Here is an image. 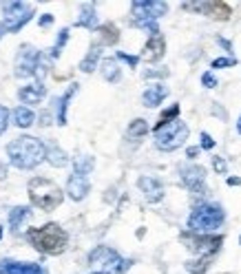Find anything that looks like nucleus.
Wrapping results in <instances>:
<instances>
[{
  "instance_id": "17",
  "label": "nucleus",
  "mask_w": 241,
  "mask_h": 274,
  "mask_svg": "<svg viewBox=\"0 0 241 274\" xmlns=\"http://www.w3.org/2000/svg\"><path fill=\"white\" fill-rule=\"evenodd\" d=\"M78 86H80V84L73 82L71 86L67 88V93H64V95H60L58 100H54V104H55V122H58L60 126H64V124H67V109H69V102H71V97L78 93Z\"/></svg>"
},
{
  "instance_id": "1",
  "label": "nucleus",
  "mask_w": 241,
  "mask_h": 274,
  "mask_svg": "<svg viewBox=\"0 0 241 274\" xmlns=\"http://www.w3.org/2000/svg\"><path fill=\"white\" fill-rule=\"evenodd\" d=\"M7 155H9L11 166L20 170H31L47 159V144L31 135H23L7 144Z\"/></svg>"
},
{
  "instance_id": "40",
  "label": "nucleus",
  "mask_w": 241,
  "mask_h": 274,
  "mask_svg": "<svg viewBox=\"0 0 241 274\" xmlns=\"http://www.w3.org/2000/svg\"><path fill=\"white\" fill-rule=\"evenodd\" d=\"M168 75V69H161V71H146L144 78H166Z\"/></svg>"
},
{
  "instance_id": "6",
  "label": "nucleus",
  "mask_w": 241,
  "mask_h": 274,
  "mask_svg": "<svg viewBox=\"0 0 241 274\" xmlns=\"http://www.w3.org/2000/svg\"><path fill=\"white\" fill-rule=\"evenodd\" d=\"M89 263L95 265V272L104 274H124L131 268L129 259H122L115 250H111L108 246H98L89 254Z\"/></svg>"
},
{
  "instance_id": "32",
  "label": "nucleus",
  "mask_w": 241,
  "mask_h": 274,
  "mask_svg": "<svg viewBox=\"0 0 241 274\" xmlns=\"http://www.w3.org/2000/svg\"><path fill=\"white\" fill-rule=\"evenodd\" d=\"M67 40H69V29H60L58 40H55V44H54V49H51L49 55H51V57H60V53H62L64 44H67Z\"/></svg>"
},
{
  "instance_id": "39",
  "label": "nucleus",
  "mask_w": 241,
  "mask_h": 274,
  "mask_svg": "<svg viewBox=\"0 0 241 274\" xmlns=\"http://www.w3.org/2000/svg\"><path fill=\"white\" fill-rule=\"evenodd\" d=\"M201 84H204L206 88H214V86H217V78H214L210 71H206V73L201 75Z\"/></svg>"
},
{
  "instance_id": "18",
  "label": "nucleus",
  "mask_w": 241,
  "mask_h": 274,
  "mask_svg": "<svg viewBox=\"0 0 241 274\" xmlns=\"http://www.w3.org/2000/svg\"><path fill=\"white\" fill-rule=\"evenodd\" d=\"M78 27H84V29H100L98 22V13H95V4L84 2L80 9V20H78Z\"/></svg>"
},
{
  "instance_id": "30",
  "label": "nucleus",
  "mask_w": 241,
  "mask_h": 274,
  "mask_svg": "<svg viewBox=\"0 0 241 274\" xmlns=\"http://www.w3.org/2000/svg\"><path fill=\"white\" fill-rule=\"evenodd\" d=\"M175 119H179V104H173L170 109H166L164 113L160 115V122L155 124V128H161V126H166V124H170V122H175ZM153 128V131H155Z\"/></svg>"
},
{
  "instance_id": "7",
  "label": "nucleus",
  "mask_w": 241,
  "mask_h": 274,
  "mask_svg": "<svg viewBox=\"0 0 241 274\" xmlns=\"http://www.w3.org/2000/svg\"><path fill=\"white\" fill-rule=\"evenodd\" d=\"M155 146L160 150H166V153H170V150H177L179 146L186 144L188 139V126L182 122V119H175V122L166 124V126L161 128H155Z\"/></svg>"
},
{
  "instance_id": "10",
  "label": "nucleus",
  "mask_w": 241,
  "mask_h": 274,
  "mask_svg": "<svg viewBox=\"0 0 241 274\" xmlns=\"http://www.w3.org/2000/svg\"><path fill=\"white\" fill-rule=\"evenodd\" d=\"M179 177H182V184L186 186L190 192L206 194V170H204V166H197V164L182 166L179 168Z\"/></svg>"
},
{
  "instance_id": "46",
  "label": "nucleus",
  "mask_w": 241,
  "mask_h": 274,
  "mask_svg": "<svg viewBox=\"0 0 241 274\" xmlns=\"http://www.w3.org/2000/svg\"><path fill=\"white\" fill-rule=\"evenodd\" d=\"M237 133H239V135H241V117L237 119Z\"/></svg>"
},
{
  "instance_id": "43",
  "label": "nucleus",
  "mask_w": 241,
  "mask_h": 274,
  "mask_svg": "<svg viewBox=\"0 0 241 274\" xmlns=\"http://www.w3.org/2000/svg\"><path fill=\"white\" fill-rule=\"evenodd\" d=\"M228 186H241V177H228Z\"/></svg>"
},
{
  "instance_id": "8",
  "label": "nucleus",
  "mask_w": 241,
  "mask_h": 274,
  "mask_svg": "<svg viewBox=\"0 0 241 274\" xmlns=\"http://www.w3.org/2000/svg\"><path fill=\"white\" fill-rule=\"evenodd\" d=\"M40 57H42V51L33 49L31 44L20 47V53H18V57H16V75H18V78H29V75H36Z\"/></svg>"
},
{
  "instance_id": "19",
  "label": "nucleus",
  "mask_w": 241,
  "mask_h": 274,
  "mask_svg": "<svg viewBox=\"0 0 241 274\" xmlns=\"http://www.w3.org/2000/svg\"><path fill=\"white\" fill-rule=\"evenodd\" d=\"M100 57H102V44H93L91 51L84 55V60L80 62V71L82 73H93V71L98 69Z\"/></svg>"
},
{
  "instance_id": "14",
  "label": "nucleus",
  "mask_w": 241,
  "mask_h": 274,
  "mask_svg": "<svg viewBox=\"0 0 241 274\" xmlns=\"http://www.w3.org/2000/svg\"><path fill=\"white\" fill-rule=\"evenodd\" d=\"M2 274H47V270L40 263H16V261H2L0 263Z\"/></svg>"
},
{
  "instance_id": "25",
  "label": "nucleus",
  "mask_w": 241,
  "mask_h": 274,
  "mask_svg": "<svg viewBox=\"0 0 241 274\" xmlns=\"http://www.w3.org/2000/svg\"><path fill=\"white\" fill-rule=\"evenodd\" d=\"M146 133H148V122L142 117L133 119V122L129 124V128H126V135H129L131 139H142Z\"/></svg>"
},
{
  "instance_id": "12",
  "label": "nucleus",
  "mask_w": 241,
  "mask_h": 274,
  "mask_svg": "<svg viewBox=\"0 0 241 274\" xmlns=\"http://www.w3.org/2000/svg\"><path fill=\"white\" fill-rule=\"evenodd\" d=\"M91 184H89V177L80 175V172H73L67 181V194L73 199V201H82V199L89 194Z\"/></svg>"
},
{
  "instance_id": "20",
  "label": "nucleus",
  "mask_w": 241,
  "mask_h": 274,
  "mask_svg": "<svg viewBox=\"0 0 241 274\" xmlns=\"http://www.w3.org/2000/svg\"><path fill=\"white\" fill-rule=\"evenodd\" d=\"M100 71H102V78L111 84L120 82V78H122V69H120V64H117V60H113V57H107V60L102 62V66H100Z\"/></svg>"
},
{
  "instance_id": "2",
  "label": "nucleus",
  "mask_w": 241,
  "mask_h": 274,
  "mask_svg": "<svg viewBox=\"0 0 241 274\" xmlns=\"http://www.w3.org/2000/svg\"><path fill=\"white\" fill-rule=\"evenodd\" d=\"M27 241L42 254H62L67 250L69 234L58 223H47L42 228H31L27 232Z\"/></svg>"
},
{
  "instance_id": "49",
  "label": "nucleus",
  "mask_w": 241,
  "mask_h": 274,
  "mask_svg": "<svg viewBox=\"0 0 241 274\" xmlns=\"http://www.w3.org/2000/svg\"><path fill=\"white\" fill-rule=\"evenodd\" d=\"M239 241H241V239H239Z\"/></svg>"
},
{
  "instance_id": "45",
  "label": "nucleus",
  "mask_w": 241,
  "mask_h": 274,
  "mask_svg": "<svg viewBox=\"0 0 241 274\" xmlns=\"http://www.w3.org/2000/svg\"><path fill=\"white\" fill-rule=\"evenodd\" d=\"M7 33V27H5V22H0V38Z\"/></svg>"
},
{
  "instance_id": "38",
  "label": "nucleus",
  "mask_w": 241,
  "mask_h": 274,
  "mask_svg": "<svg viewBox=\"0 0 241 274\" xmlns=\"http://www.w3.org/2000/svg\"><path fill=\"white\" fill-rule=\"evenodd\" d=\"M199 139H201V144H199L201 150H213V148H214V139L208 135V133H201Z\"/></svg>"
},
{
  "instance_id": "15",
  "label": "nucleus",
  "mask_w": 241,
  "mask_h": 274,
  "mask_svg": "<svg viewBox=\"0 0 241 274\" xmlns=\"http://www.w3.org/2000/svg\"><path fill=\"white\" fill-rule=\"evenodd\" d=\"M166 95H168V86L161 82H155L142 93V102L146 109H155V106H160L161 102H164Z\"/></svg>"
},
{
  "instance_id": "16",
  "label": "nucleus",
  "mask_w": 241,
  "mask_h": 274,
  "mask_svg": "<svg viewBox=\"0 0 241 274\" xmlns=\"http://www.w3.org/2000/svg\"><path fill=\"white\" fill-rule=\"evenodd\" d=\"M18 97L23 104H40L47 97V86L42 82L38 84H29V86H23L18 91Z\"/></svg>"
},
{
  "instance_id": "28",
  "label": "nucleus",
  "mask_w": 241,
  "mask_h": 274,
  "mask_svg": "<svg viewBox=\"0 0 241 274\" xmlns=\"http://www.w3.org/2000/svg\"><path fill=\"white\" fill-rule=\"evenodd\" d=\"M95 166V159L89 157V155H80V157L73 159V170L80 172V175H89Z\"/></svg>"
},
{
  "instance_id": "9",
  "label": "nucleus",
  "mask_w": 241,
  "mask_h": 274,
  "mask_svg": "<svg viewBox=\"0 0 241 274\" xmlns=\"http://www.w3.org/2000/svg\"><path fill=\"white\" fill-rule=\"evenodd\" d=\"M192 234L190 232L182 234V239L188 243V250L195 252V254L210 256V254H214V252L221 247V237H210V234H197V237H192Z\"/></svg>"
},
{
  "instance_id": "48",
  "label": "nucleus",
  "mask_w": 241,
  "mask_h": 274,
  "mask_svg": "<svg viewBox=\"0 0 241 274\" xmlns=\"http://www.w3.org/2000/svg\"><path fill=\"white\" fill-rule=\"evenodd\" d=\"M91 274H104V272H91Z\"/></svg>"
},
{
  "instance_id": "23",
  "label": "nucleus",
  "mask_w": 241,
  "mask_h": 274,
  "mask_svg": "<svg viewBox=\"0 0 241 274\" xmlns=\"http://www.w3.org/2000/svg\"><path fill=\"white\" fill-rule=\"evenodd\" d=\"M11 115H14V124L18 128H29L36 122V113H33L31 109H27V106H18Z\"/></svg>"
},
{
  "instance_id": "34",
  "label": "nucleus",
  "mask_w": 241,
  "mask_h": 274,
  "mask_svg": "<svg viewBox=\"0 0 241 274\" xmlns=\"http://www.w3.org/2000/svg\"><path fill=\"white\" fill-rule=\"evenodd\" d=\"M117 60L126 62L131 69H135V66L139 64V55H129V53H124V51H117Z\"/></svg>"
},
{
  "instance_id": "4",
  "label": "nucleus",
  "mask_w": 241,
  "mask_h": 274,
  "mask_svg": "<svg viewBox=\"0 0 241 274\" xmlns=\"http://www.w3.org/2000/svg\"><path fill=\"white\" fill-rule=\"evenodd\" d=\"M226 221V212L219 203H201L188 217V228L195 234H208L221 228Z\"/></svg>"
},
{
  "instance_id": "29",
  "label": "nucleus",
  "mask_w": 241,
  "mask_h": 274,
  "mask_svg": "<svg viewBox=\"0 0 241 274\" xmlns=\"http://www.w3.org/2000/svg\"><path fill=\"white\" fill-rule=\"evenodd\" d=\"M5 7V20H9V18H18V16H23V13H27L31 7H27L25 2H5L2 4Z\"/></svg>"
},
{
  "instance_id": "44",
  "label": "nucleus",
  "mask_w": 241,
  "mask_h": 274,
  "mask_svg": "<svg viewBox=\"0 0 241 274\" xmlns=\"http://www.w3.org/2000/svg\"><path fill=\"white\" fill-rule=\"evenodd\" d=\"M5 175H7V168L0 164V179H5Z\"/></svg>"
},
{
  "instance_id": "47",
  "label": "nucleus",
  "mask_w": 241,
  "mask_h": 274,
  "mask_svg": "<svg viewBox=\"0 0 241 274\" xmlns=\"http://www.w3.org/2000/svg\"><path fill=\"white\" fill-rule=\"evenodd\" d=\"M2 234H5V230H2V225H0V241H2Z\"/></svg>"
},
{
  "instance_id": "21",
  "label": "nucleus",
  "mask_w": 241,
  "mask_h": 274,
  "mask_svg": "<svg viewBox=\"0 0 241 274\" xmlns=\"http://www.w3.org/2000/svg\"><path fill=\"white\" fill-rule=\"evenodd\" d=\"M47 162H49L54 168H64L69 164V155L64 153L60 146L49 144L47 146Z\"/></svg>"
},
{
  "instance_id": "26",
  "label": "nucleus",
  "mask_w": 241,
  "mask_h": 274,
  "mask_svg": "<svg viewBox=\"0 0 241 274\" xmlns=\"http://www.w3.org/2000/svg\"><path fill=\"white\" fill-rule=\"evenodd\" d=\"M33 18V9H29L27 13H23V16H18V18H9V20H2L5 22V27H7V31H11V33H16V31H20L25 25H27L29 20Z\"/></svg>"
},
{
  "instance_id": "11",
  "label": "nucleus",
  "mask_w": 241,
  "mask_h": 274,
  "mask_svg": "<svg viewBox=\"0 0 241 274\" xmlns=\"http://www.w3.org/2000/svg\"><path fill=\"white\" fill-rule=\"evenodd\" d=\"M137 188L144 192V197H146L148 203H157L164 199V186H161V181L157 179V177L153 175H144L137 179Z\"/></svg>"
},
{
  "instance_id": "3",
  "label": "nucleus",
  "mask_w": 241,
  "mask_h": 274,
  "mask_svg": "<svg viewBox=\"0 0 241 274\" xmlns=\"http://www.w3.org/2000/svg\"><path fill=\"white\" fill-rule=\"evenodd\" d=\"M29 199L38 210H55L62 203L64 192L58 188V184H54L47 177H33L29 181Z\"/></svg>"
},
{
  "instance_id": "13",
  "label": "nucleus",
  "mask_w": 241,
  "mask_h": 274,
  "mask_svg": "<svg viewBox=\"0 0 241 274\" xmlns=\"http://www.w3.org/2000/svg\"><path fill=\"white\" fill-rule=\"evenodd\" d=\"M164 53H166V40L161 33H157V35L148 38V42L144 44V51L139 57H144L146 62H157L164 57Z\"/></svg>"
},
{
  "instance_id": "5",
  "label": "nucleus",
  "mask_w": 241,
  "mask_h": 274,
  "mask_svg": "<svg viewBox=\"0 0 241 274\" xmlns=\"http://www.w3.org/2000/svg\"><path fill=\"white\" fill-rule=\"evenodd\" d=\"M166 11H168V4L161 2V0H135L133 7H131L133 25L139 27V29L151 31V35L160 33L157 20H160L161 16H166Z\"/></svg>"
},
{
  "instance_id": "22",
  "label": "nucleus",
  "mask_w": 241,
  "mask_h": 274,
  "mask_svg": "<svg viewBox=\"0 0 241 274\" xmlns=\"http://www.w3.org/2000/svg\"><path fill=\"white\" fill-rule=\"evenodd\" d=\"M204 11L208 13L210 18H217V20H228V18L232 16L230 7H228V2H204Z\"/></svg>"
},
{
  "instance_id": "36",
  "label": "nucleus",
  "mask_w": 241,
  "mask_h": 274,
  "mask_svg": "<svg viewBox=\"0 0 241 274\" xmlns=\"http://www.w3.org/2000/svg\"><path fill=\"white\" fill-rule=\"evenodd\" d=\"M213 168H214V172H219V175H226V172H228L226 159H223V157H213Z\"/></svg>"
},
{
  "instance_id": "37",
  "label": "nucleus",
  "mask_w": 241,
  "mask_h": 274,
  "mask_svg": "<svg viewBox=\"0 0 241 274\" xmlns=\"http://www.w3.org/2000/svg\"><path fill=\"white\" fill-rule=\"evenodd\" d=\"M51 122H55V115L51 113V110H42V113L38 115V124H40V126H49Z\"/></svg>"
},
{
  "instance_id": "31",
  "label": "nucleus",
  "mask_w": 241,
  "mask_h": 274,
  "mask_svg": "<svg viewBox=\"0 0 241 274\" xmlns=\"http://www.w3.org/2000/svg\"><path fill=\"white\" fill-rule=\"evenodd\" d=\"M210 268V259L208 256H201V259L197 261H188L186 263V270L190 274H206V270Z\"/></svg>"
},
{
  "instance_id": "41",
  "label": "nucleus",
  "mask_w": 241,
  "mask_h": 274,
  "mask_svg": "<svg viewBox=\"0 0 241 274\" xmlns=\"http://www.w3.org/2000/svg\"><path fill=\"white\" fill-rule=\"evenodd\" d=\"M201 155V146H190V148L186 150V157L188 159H197Z\"/></svg>"
},
{
  "instance_id": "27",
  "label": "nucleus",
  "mask_w": 241,
  "mask_h": 274,
  "mask_svg": "<svg viewBox=\"0 0 241 274\" xmlns=\"http://www.w3.org/2000/svg\"><path fill=\"white\" fill-rule=\"evenodd\" d=\"M31 215V210H29L27 206H16L14 210L9 212V225H11V230H16V228H20V223H23L27 217Z\"/></svg>"
},
{
  "instance_id": "35",
  "label": "nucleus",
  "mask_w": 241,
  "mask_h": 274,
  "mask_svg": "<svg viewBox=\"0 0 241 274\" xmlns=\"http://www.w3.org/2000/svg\"><path fill=\"white\" fill-rule=\"evenodd\" d=\"M7 126H9V109L0 104V135L7 131Z\"/></svg>"
},
{
  "instance_id": "42",
  "label": "nucleus",
  "mask_w": 241,
  "mask_h": 274,
  "mask_svg": "<svg viewBox=\"0 0 241 274\" xmlns=\"http://www.w3.org/2000/svg\"><path fill=\"white\" fill-rule=\"evenodd\" d=\"M51 22H54V16H51V13H42V18L38 20V25H40V27H47V25H51Z\"/></svg>"
},
{
  "instance_id": "33",
  "label": "nucleus",
  "mask_w": 241,
  "mask_h": 274,
  "mask_svg": "<svg viewBox=\"0 0 241 274\" xmlns=\"http://www.w3.org/2000/svg\"><path fill=\"white\" fill-rule=\"evenodd\" d=\"M237 64V57H217L213 60V69H228V66H235Z\"/></svg>"
},
{
  "instance_id": "24",
  "label": "nucleus",
  "mask_w": 241,
  "mask_h": 274,
  "mask_svg": "<svg viewBox=\"0 0 241 274\" xmlns=\"http://www.w3.org/2000/svg\"><path fill=\"white\" fill-rule=\"evenodd\" d=\"M98 33H100V38H102V44H115L117 40H120V31H117V27L113 25V22L100 25Z\"/></svg>"
}]
</instances>
